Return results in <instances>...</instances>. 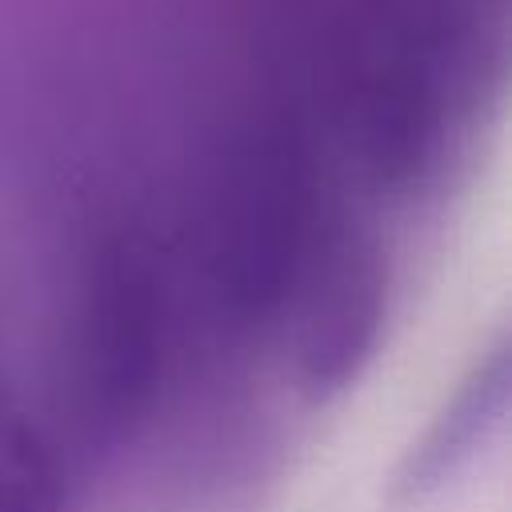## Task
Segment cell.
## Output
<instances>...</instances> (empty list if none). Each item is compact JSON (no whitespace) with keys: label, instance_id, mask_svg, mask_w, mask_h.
<instances>
[{"label":"cell","instance_id":"3957f363","mask_svg":"<svg viewBox=\"0 0 512 512\" xmlns=\"http://www.w3.org/2000/svg\"><path fill=\"white\" fill-rule=\"evenodd\" d=\"M296 380L308 400L340 396L372 360L388 312V268L372 236L344 216L320 236L292 300Z\"/></svg>","mask_w":512,"mask_h":512},{"label":"cell","instance_id":"7a4b0ae2","mask_svg":"<svg viewBox=\"0 0 512 512\" xmlns=\"http://www.w3.org/2000/svg\"><path fill=\"white\" fill-rule=\"evenodd\" d=\"M164 284L136 228L100 224L80 252L72 384L84 428L116 444L132 436L164 376Z\"/></svg>","mask_w":512,"mask_h":512},{"label":"cell","instance_id":"277c9868","mask_svg":"<svg viewBox=\"0 0 512 512\" xmlns=\"http://www.w3.org/2000/svg\"><path fill=\"white\" fill-rule=\"evenodd\" d=\"M508 404V348H492L488 360L472 368V376L460 384L452 404L436 416V424L424 432L420 444H412L404 468H400V492L404 496H424L440 488L488 436V428L500 420Z\"/></svg>","mask_w":512,"mask_h":512},{"label":"cell","instance_id":"6da1fadb","mask_svg":"<svg viewBox=\"0 0 512 512\" xmlns=\"http://www.w3.org/2000/svg\"><path fill=\"white\" fill-rule=\"evenodd\" d=\"M328 136L296 124L240 136L204 180V260L236 324L284 312L320 236L340 216L328 200ZM340 152V148H336Z\"/></svg>","mask_w":512,"mask_h":512},{"label":"cell","instance_id":"5b68a950","mask_svg":"<svg viewBox=\"0 0 512 512\" xmlns=\"http://www.w3.org/2000/svg\"><path fill=\"white\" fill-rule=\"evenodd\" d=\"M0 512H60V480L36 424L0 376Z\"/></svg>","mask_w":512,"mask_h":512}]
</instances>
